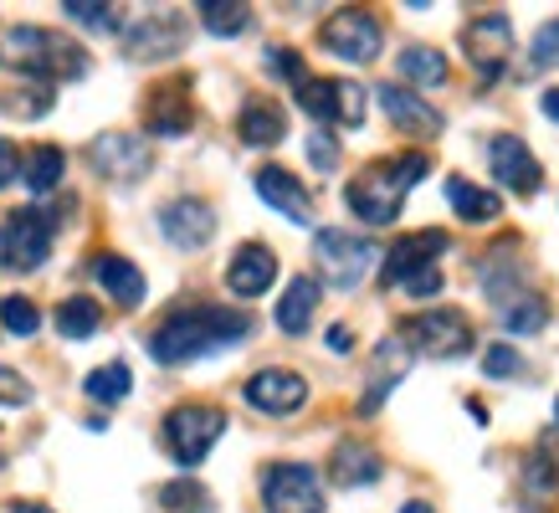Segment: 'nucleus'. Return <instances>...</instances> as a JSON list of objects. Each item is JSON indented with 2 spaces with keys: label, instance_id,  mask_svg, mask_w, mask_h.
Masks as SVG:
<instances>
[{
  "label": "nucleus",
  "instance_id": "9b49d317",
  "mask_svg": "<svg viewBox=\"0 0 559 513\" xmlns=\"http://www.w3.org/2000/svg\"><path fill=\"white\" fill-rule=\"evenodd\" d=\"M298 108H304L308 119H319L323 129L329 123L359 129L365 123V87L344 83V77H304L298 83Z\"/></svg>",
  "mask_w": 559,
  "mask_h": 513
},
{
  "label": "nucleus",
  "instance_id": "de8ad7c7",
  "mask_svg": "<svg viewBox=\"0 0 559 513\" xmlns=\"http://www.w3.org/2000/svg\"><path fill=\"white\" fill-rule=\"evenodd\" d=\"M467 416H473L477 427H488V406H483V401H467Z\"/></svg>",
  "mask_w": 559,
  "mask_h": 513
},
{
  "label": "nucleus",
  "instance_id": "37998d69",
  "mask_svg": "<svg viewBox=\"0 0 559 513\" xmlns=\"http://www.w3.org/2000/svg\"><path fill=\"white\" fill-rule=\"evenodd\" d=\"M534 68H559V21L539 26L534 36Z\"/></svg>",
  "mask_w": 559,
  "mask_h": 513
},
{
  "label": "nucleus",
  "instance_id": "b1692460",
  "mask_svg": "<svg viewBox=\"0 0 559 513\" xmlns=\"http://www.w3.org/2000/svg\"><path fill=\"white\" fill-rule=\"evenodd\" d=\"M237 134H241V144H252V150H272V144H283V134H288V114H283V103L252 98L247 108H241Z\"/></svg>",
  "mask_w": 559,
  "mask_h": 513
},
{
  "label": "nucleus",
  "instance_id": "aec40b11",
  "mask_svg": "<svg viewBox=\"0 0 559 513\" xmlns=\"http://www.w3.org/2000/svg\"><path fill=\"white\" fill-rule=\"evenodd\" d=\"M277 283V252L267 241H241L237 256L226 262V288L237 298H262Z\"/></svg>",
  "mask_w": 559,
  "mask_h": 513
},
{
  "label": "nucleus",
  "instance_id": "e433bc0d",
  "mask_svg": "<svg viewBox=\"0 0 559 513\" xmlns=\"http://www.w3.org/2000/svg\"><path fill=\"white\" fill-rule=\"evenodd\" d=\"M0 324L11 329L16 339H32L36 329H41V308H36L32 298H21V293H11V298H0Z\"/></svg>",
  "mask_w": 559,
  "mask_h": 513
},
{
  "label": "nucleus",
  "instance_id": "9d476101",
  "mask_svg": "<svg viewBox=\"0 0 559 513\" xmlns=\"http://www.w3.org/2000/svg\"><path fill=\"white\" fill-rule=\"evenodd\" d=\"M462 47H467V62L483 83H498L513 62V21L503 11H483V16L467 21L462 32Z\"/></svg>",
  "mask_w": 559,
  "mask_h": 513
},
{
  "label": "nucleus",
  "instance_id": "2eb2a0df",
  "mask_svg": "<svg viewBox=\"0 0 559 513\" xmlns=\"http://www.w3.org/2000/svg\"><path fill=\"white\" fill-rule=\"evenodd\" d=\"M175 51H186V21L175 11H150L123 32V57H134V62H159Z\"/></svg>",
  "mask_w": 559,
  "mask_h": 513
},
{
  "label": "nucleus",
  "instance_id": "4468645a",
  "mask_svg": "<svg viewBox=\"0 0 559 513\" xmlns=\"http://www.w3.org/2000/svg\"><path fill=\"white\" fill-rule=\"evenodd\" d=\"M159 231L180 252H201L205 241L216 237V211L201 195H175V201L159 205Z\"/></svg>",
  "mask_w": 559,
  "mask_h": 513
},
{
  "label": "nucleus",
  "instance_id": "f8f14e48",
  "mask_svg": "<svg viewBox=\"0 0 559 513\" xmlns=\"http://www.w3.org/2000/svg\"><path fill=\"white\" fill-rule=\"evenodd\" d=\"M87 165L114 186H134L154 170V150L144 134H98L87 144Z\"/></svg>",
  "mask_w": 559,
  "mask_h": 513
},
{
  "label": "nucleus",
  "instance_id": "09e8293b",
  "mask_svg": "<svg viewBox=\"0 0 559 513\" xmlns=\"http://www.w3.org/2000/svg\"><path fill=\"white\" fill-rule=\"evenodd\" d=\"M401 513H437L431 503H421V498H411V503H401Z\"/></svg>",
  "mask_w": 559,
  "mask_h": 513
},
{
  "label": "nucleus",
  "instance_id": "f257e3e1",
  "mask_svg": "<svg viewBox=\"0 0 559 513\" xmlns=\"http://www.w3.org/2000/svg\"><path fill=\"white\" fill-rule=\"evenodd\" d=\"M252 329H257V319L247 313V308H226V303L170 308L150 334V359L154 365H190V359L241 344Z\"/></svg>",
  "mask_w": 559,
  "mask_h": 513
},
{
  "label": "nucleus",
  "instance_id": "4be33fe9",
  "mask_svg": "<svg viewBox=\"0 0 559 513\" xmlns=\"http://www.w3.org/2000/svg\"><path fill=\"white\" fill-rule=\"evenodd\" d=\"M380 473H385L380 452L370 442H359V437L340 442L334 457H329V478L340 482V488H370V482H380Z\"/></svg>",
  "mask_w": 559,
  "mask_h": 513
},
{
  "label": "nucleus",
  "instance_id": "4c0bfd02",
  "mask_svg": "<svg viewBox=\"0 0 559 513\" xmlns=\"http://www.w3.org/2000/svg\"><path fill=\"white\" fill-rule=\"evenodd\" d=\"M559 488V462L549 457H528L524 462V493H528V509H539L544 498H555Z\"/></svg>",
  "mask_w": 559,
  "mask_h": 513
},
{
  "label": "nucleus",
  "instance_id": "c85d7f7f",
  "mask_svg": "<svg viewBox=\"0 0 559 513\" xmlns=\"http://www.w3.org/2000/svg\"><path fill=\"white\" fill-rule=\"evenodd\" d=\"M62 175H68V154L57 150V144H36V150H26V159H21V180H26L32 195L57 190L62 186Z\"/></svg>",
  "mask_w": 559,
  "mask_h": 513
},
{
  "label": "nucleus",
  "instance_id": "8fccbe9b",
  "mask_svg": "<svg viewBox=\"0 0 559 513\" xmlns=\"http://www.w3.org/2000/svg\"><path fill=\"white\" fill-rule=\"evenodd\" d=\"M11 513H51V509H47V503H16Z\"/></svg>",
  "mask_w": 559,
  "mask_h": 513
},
{
  "label": "nucleus",
  "instance_id": "20e7f679",
  "mask_svg": "<svg viewBox=\"0 0 559 513\" xmlns=\"http://www.w3.org/2000/svg\"><path fill=\"white\" fill-rule=\"evenodd\" d=\"M395 339L406 344L411 355H426V359H462L473 349V319L462 308H426V313H411L401 319Z\"/></svg>",
  "mask_w": 559,
  "mask_h": 513
},
{
  "label": "nucleus",
  "instance_id": "a878e982",
  "mask_svg": "<svg viewBox=\"0 0 559 513\" xmlns=\"http://www.w3.org/2000/svg\"><path fill=\"white\" fill-rule=\"evenodd\" d=\"M313 313H319V283L313 277H293L288 293L277 298V329L298 339V334H308Z\"/></svg>",
  "mask_w": 559,
  "mask_h": 513
},
{
  "label": "nucleus",
  "instance_id": "49530a36",
  "mask_svg": "<svg viewBox=\"0 0 559 513\" xmlns=\"http://www.w3.org/2000/svg\"><path fill=\"white\" fill-rule=\"evenodd\" d=\"M539 108H544V119H555V123H559V87H549V93H544Z\"/></svg>",
  "mask_w": 559,
  "mask_h": 513
},
{
  "label": "nucleus",
  "instance_id": "3c124183",
  "mask_svg": "<svg viewBox=\"0 0 559 513\" xmlns=\"http://www.w3.org/2000/svg\"><path fill=\"white\" fill-rule=\"evenodd\" d=\"M555 421H559V401H555Z\"/></svg>",
  "mask_w": 559,
  "mask_h": 513
},
{
  "label": "nucleus",
  "instance_id": "dca6fc26",
  "mask_svg": "<svg viewBox=\"0 0 559 513\" xmlns=\"http://www.w3.org/2000/svg\"><path fill=\"white\" fill-rule=\"evenodd\" d=\"M488 165H492V175H498V186L513 190V195H534V190L544 186L539 159H534V150H528L519 134H492Z\"/></svg>",
  "mask_w": 559,
  "mask_h": 513
},
{
  "label": "nucleus",
  "instance_id": "c756f323",
  "mask_svg": "<svg viewBox=\"0 0 559 513\" xmlns=\"http://www.w3.org/2000/svg\"><path fill=\"white\" fill-rule=\"evenodd\" d=\"M103 329V308L93 303V298H87V293H72V298H62V303H57V334H62V339H93V334H98Z\"/></svg>",
  "mask_w": 559,
  "mask_h": 513
},
{
  "label": "nucleus",
  "instance_id": "423d86ee",
  "mask_svg": "<svg viewBox=\"0 0 559 513\" xmlns=\"http://www.w3.org/2000/svg\"><path fill=\"white\" fill-rule=\"evenodd\" d=\"M51 237H57V216L41 205H21L0 226V267L5 273H36L51 256Z\"/></svg>",
  "mask_w": 559,
  "mask_h": 513
},
{
  "label": "nucleus",
  "instance_id": "393cba45",
  "mask_svg": "<svg viewBox=\"0 0 559 513\" xmlns=\"http://www.w3.org/2000/svg\"><path fill=\"white\" fill-rule=\"evenodd\" d=\"M411 365V349L401 339H385L380 349H374V365H370V391H365V401H359V410L370 416V410H380V401H385L395 385H401V375H406Z\"/></svg>",
  "mask_w": 559,
  "mask_h": 513
},
{
  "label": "nucleus",
  "instance_id": "f3484780",
  "mask_svg": "<svg viewBox=\"0 0 559 513\" xmlns=\"http://www.w3.org/2000/svg\"><path fill=\"white\" fill-rule=\"evenodd\" d=\"M190 123H195V108H190V77H175V83L150 87L144 129H150L154 139H186Z\"/></svg>",
  "mask_w": 559,
  "mask_h": 513
},
{
  "label": "nucleus",
  "instance_id": "a211bd4d",
  "mask_svg": "<svg viewBox=\"0 0 559 513\" xmlns=\"http://www.w3.org/2000/svg\"><path fill=\"white\" fill-rule=\"evenodd\" d=\"M452 252V237L447 231H411V237H401L395 247L385 252V288H401L406 277L426 273V267H437V256Z\"/></svg>",
  "mask_w": 559,
  "mask_h": 513
},
{
  "label": "nucleus",
  "instance_id": "7c9ffc66",
  "mask_svg": "<svg viewBox=\"0 0 559 513\" xmlns=\"http://www.w3.org/2000/svg\"><path fill=\"white\" fill-rule=\"evenodd\" d=\"M83 391H87V401H98V406H119V401H129V391H134V370H129L123 359H108L98 370H87Z\"/></svg>",
  "mask_w": 559,
  "mask_h": 513
},
{
  "label": "nucleus",
  "instance_id": "0eeeda50",
  "mask_svg": "<svg viewBox=\"0 0 559 513\" xmlns=\"http://www.w3.org/2000/svg\"><path fill=\"white\" fill-rule=\"evenodd\" d=\"M226 437V410L221 406H205V401H186V406H175L165 416V446H170V457L180 467H201L205 452Z\"/></svg>",
  "mask_w": 559,
  "mask_h": 513
},
{
  "label": "nucleus",
  "instance_id": "cd10ccee",
  "mask_svg": "<svg viewBox=\"0 0 559 513\" xmlns=\"http://www.w3.org/2000/svg\"><path fill=\"white\" fill-rule=\"evenodd\" d=\"M498 324L509 329V334H539V329L549 324V303H544L534 288H519L498 303Z\"/></svg>",
  "mask_w": 559,
  "mask_h": 513
},
{
  "label": "nucleus",
  "instance_id": "473e14b6",
  "mask_svg": "<svg viewBox=\"0 0 559 513\" xmlns=\"http://www.w3.org/2000/svg\"><path fill=\"white\" fill-rule=\"evenodd\" d=\"M395 68H401V77L416 83V87H441L447 77H452V68H447V57H441L437 47H406Z\"/></svg>",
  "mask_w": 559,
  "mask_h": 513
},
{
  "label": "nucleus",
  "instance_id": "ea45409f",
  "mask_svg": "<svg viewBox=\"0 0 559 513\" xmlns=\"http://www.w3.org/2000/svg\"><path fill=\"white\" fill-rule=\"evenodd\" d=\"M308 165L323 175H334V165H340V139L329 134V129H319V134H308Z\"/></svg>",
  "mask_w": 559,
  "mask_h": 513
},
{
  "label": "nucleus",
  "instance_id": "ddd939ff",
  "mask_svg": "<svg viewBox=\"0 0 559 513\" xmlns=\"http://www.w3.org/2000/svg\"><path fill=\"white\" fill-rule=\"evenodd\" d=\"M247 406L262 410V416H293V410L308 406V380L298 370H283V365H267V370H257L247 385Z\"/></svg>",
  "mask_w": 559,
  "mask_h": 513
},
{
  "label": "nucleus",
  "instance_id": "412c9836",
  "mask_svg": "<svg viewBox=\"0 0 559 513\" xmlns=\"http://www.w3.org/2000/svg\"><path fill=\"white\" fill-rule=\"evenodd\" d=\"M380 108H385V119L411 139H437L441 129H447V119H441L421 93H411V87H390L385 83L380 87Z\"/></svg>",
  "mask_w": 559,
  "mask_h": 513
},
{
  "label": "nucleus",
  "instance_id": "6ab92c4d",
  "mask_svg": "<svg viewBox=\"0 0 559 513\" xmlns=\"http://www.w3.org/2000/svg\"><path fill=\"white\" fill-rule=\"evenodd\" d=\"M252 186H257V195H262L277 216H288L293 226L313 222V195H308L304 180H298V175H288L283 165H262V170L252 175Z\"/></svg>",
  "mask_w": 559,
  "mask_h": 513
},
{
  "label": "nucleus",
  "instance_id": "79ce46f5",
  "mask_svg": "<svg viewBox=\"0 0 559 513\" xmlns=\"http://www.w3.org/2000/svg\"><path fill=\"white\" fill-rule=\"evenodd\" d=\"M267 68L277 72V77H288L293 87L308 77V72H304V57H298V51H288V47H272V51H267Z\"/></svg>",
  "mask_w": 559,
  "mask_h": 513
},
{
  "label": "nucleus",
  "instance_id": "f03ea898",
  "mask_svg": "<svg viewBox=\"0 0 559 513\" xmlns=\"http://www.w3.org/2000/svg\"><path fill=\"white\" fill-rule=\"evenodd\" d=\"M431 170V159L421 150L411 154H395V159H374L365 170L344 186V205L355 211L365 226H390L401 216V205H406V190Z\"/></svg>",
  "mask_w": 559,
  "mask_h": 513
},
{
  "label": "nucleus",
  "instance_id": "1a4fd4ad",
  "mask_svg": "<svg viewBox=\"0 0 559 513\" xmlns=\"http://www.w3.org/2000/svg\"><path fill=\"white\" fill-rule=\"evenodd\" d=\"M262 503L267 513H323V482L308 462H272L262 473Z\"/></svg>",
  "mask_w": 559,
  "mask_h": 513
},
{
  "label": "nucleus",
  "instance_id": "c9c22d12",
  "mask_svg": "<svg viewBox=\"0 0 559 513\" xmlns=\"http://www.w3.org/2000/svg\"><path fill=\"white\" fill-rule=\"evenodd\" d=\"M159 503H165V513H211V493H205L195 478L165 482V488H159Z\"/></svg>",
  "mask_w": 559,
  "mask_h": 513
},
{
  "label": "nucleus",
  "instance_id": "72a5a7b5",
  "mask_svg": "<svg viewBox=\"0 0 559 513\" xmlns=\"http://www.w3.org/2000/svg\"><path fill=\"white\" fill-rule=\"evenodd\" d=\"M195 11L211 36H241L252 26V5H241V0H201Z\"/></svg>",
  "mask_w": 559,
  "mask_h": 513
},
{
  "label": "nucleus",
  "instance_id": "6e6552de",
  "mask_svg": "<svg viewBox=\"0 0 559 513\" xmlns=\"http://www.w3.org/2000/svg\"><path fill=\"white\" fill-rule=\"evenodd\" d=\"M319 47L340 62H374L385 47V26L365 11V5H344L319 26Z\"/></svg>",
  "mask_w": 559,
  "mask_h": 513
},
{
  "label": "nucleus",
  "instance_id": "39448f33",
  "mask_svg": "<svg viewBox=\"0 0 559 513\" xmlns=\"http://www.w3.org/2000/svg\"><path fill=\"white\" fill-rule=\"evenodd\" d=\"M374 241L359 237V231H344V226H323L319 237H313V267H319V277L329 283V288H359L365 283V273L374 267Z\"/></svg>",
  "mask_w": 559,
  "mask_h": 513
},
{
  "label": "nucleus",
  "instance_id": "c03bdc74",
  "mask_svg": "<svg viewBox=\"0 0 559 513\" xmlns=\"http://www.w3.org/2000/svg\"><path fill=\"white\" fill-rule=\"evenodd\" d=\"M11 180H21V154L11 139H0V190L11 186Z\"/></svg>",
  "mask_w": 559,
  "mask_h": 513
},
{
  "label": "nucleus",
  "instance_id": "58836bf2",
  "mask_svg": "<svg viewBox=\"0 0 559 513\" xmlns=\"http://www.w3.org/2000/svg\"><path fill=\"white\" fill-rule=\"evenodd\" d=\"M524 370V355L513 349V344H492L488 355H483V375L488 380H509V375H519Z\"/></svg>",
  "mask_w": 559,
  "mask_h": 513
},
{
  "label": "nucleus",
  "instance_id": "7ed1b4c3",
  "mask_svg": "<svg viewBox=\"0 0 559 513\" xmlns=\"http://www.w3.org/2000/svg\"><path fill=\"white\" fill-rule=\"evenodd\" d=\"M0 51L16 62L32 83H78L87 72V51L72 41V36L62 32H47V26H11L5 32V41H0Z\"/></svg>",
  "mask_w": 559,
  "mask_h": 513
},
{
  "label": "nucleus",
  "instance_id": "2f4dec72",
  "mask_svg": "<svg viewBox=\"0 0 559 513\" xmlns=\"http://www.w3.org/2000/svg\"><path fill=\"white\" fill-rule=\"evenodd\" d=\"M51 103H57V93H51L47 83H32V77H26V83L0 93V114H5V119L32 123V119H41V114H51Z\"/></svg>",
  "mask_w": 559,
  "mask_h": 513
},
{
  "label": "nucleus",
  "instance_id": "5701e85b",
  "mask_svg": "<svg viewBox=\"0 0 559 513\" xmlns=\"http://www.w3.org/2000/svg\"><path fill=\"white\" fill-rule=\"evenodd\" d=\"M93 277H98V288L108 293L114 303H123V308H139V303H144V273H139L129 256L98 252V256H93Z\"/></svg>",
  "mask_w": 559,
  "mask_h": 513
},
{
  "label": "nucleus",
  "instance_id": "f704fd0d",
  "mask_svg": "<svg viewBox=\"0 0 559 513\" xmlns=\"http://www.w3.org/2000/svg\"><path fill=\"white\" fill-rule=\"evenodd\" d=\"M62 16L78 21V26H87V32H119V5H103V0H62Z\"/></svg>",
  "mask_w": 559,
  "mask_h": 513
},
{
  "label": "nucleus",
  "instance_id": "a19ab883",
  "mask_svg": "<svg viewBox=\"0 0 559 513\" xmlns=\"http://www.w3.org/2000/svg\"><path fill=\"white\" fill-rule=\"evenodd\" d=\"M0 406H32V385L21 380V370H11V365H0Z\"/></svg>",
  "mask_w": 559,
  "mask_h": 513
},
{
  "label": "nucleus",
  "instance_id": "bb28decb",
  "mask_svg": "<svg viewBox=\"0 0 559 513\" xmlns=\"http://www.w3.org/2000/svg\"><path fill=\"white\" fill-rule=\"evenodd\" d=\"M447 201H452V211H457L467 226H488V222H498V216H503V201H498L492 190L473 186V180H462V175H452V180H447Z\"/></svg>",
  "mask_w": 559,
  "mask_h": 513
},
{
  "label": "nucleus",
  "instance_id": "a18cd8bd",
  "mask_svg": "<svg viewBox=\"0 0 559 513\" xmlns=\"http://www.w3.org/2000/svg\"><path fill=\"white\" fill-rule=\"evenodd\" d=\"M329 349H334V355H349V349H355V334H349V324H334V329H329Z\"/></svg>",
  "mask_w": 559,
  "mask_h": 513
}]
</instances>
